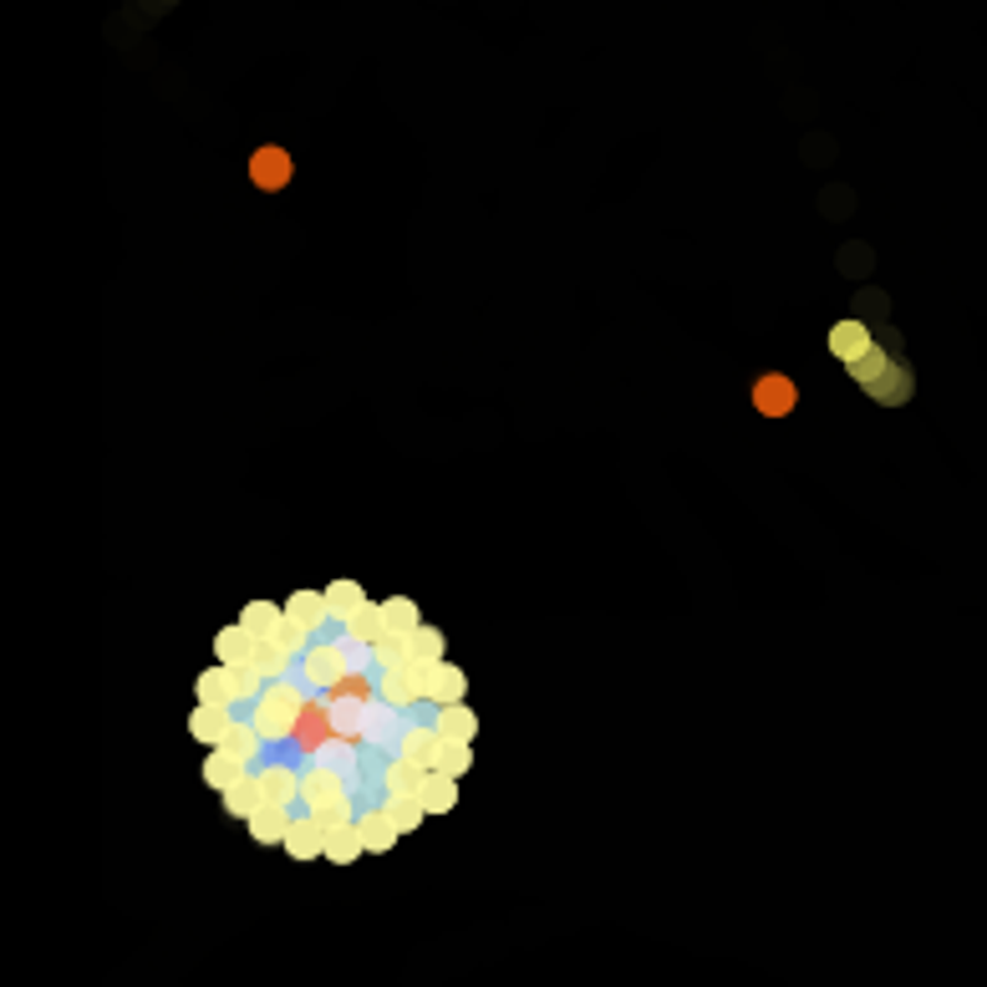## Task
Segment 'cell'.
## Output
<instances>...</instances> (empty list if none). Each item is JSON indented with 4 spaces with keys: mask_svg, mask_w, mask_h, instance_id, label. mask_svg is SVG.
Instances as JSON below:
<instances>
[{
    "mask_svg": "<svg viewBox=\"0 0 987 987\" xmlns=\"http://www.w3.org/2000/svg\"><path fill=\"white\" fill-rule=\"evenodd\" d=\"M306 698H311V687H306L301 677H286V682H270L266 692L245 708V718L266 734L270 748H290V744H296V728H301Z\"/></svg>",
    "mask_w": 987,
    "mask_h": 987,
    "instance_id": "6da1fadb",
    "label": "cell"
},
{
    "mask_svg": "<svg viewBox=\"0 0 987 987\" xmlns=\"http://www.w3.org/2000/svg\"><path fill=\"white\" fill-rule=\"evenodd\" d=\"M296 677H301L311 692H337L341 677H347V657H341V637H321L311 641V651H306L301 662H296Z\"/></svg>",
    "mask_w": 987,
    "mask_h": 987,
    "instance_id": "7a4b0ae2",
    "label": "cell"
},
{
    "mask_svg": "<svg viewBox=\"0 0 987 987\" xmlns=\"http://www.w3.org/2000/svg\"><path fill=\"white\" fill-rule=\"evenodd\" d=\"M301 774H306V764H301V759L270 754V759L260 764V769H255V779H260V795H266V805L301 809Z\"/></svg>",
    "mask_w": 987,
    "mask_h": 987,
    "instance_id": "3957f363",
    "label": "cell"
},
{
    "mask_svg": "<svg viewBox=\"0 0 987 987\" xmlns=\"http://www.w3.org/2000/svg\"><path fill=\"white\" fill-rule=\"evenodd\" d=\"M331 738H337V728H331V698H326V692H311V698H306V712H301V728H296V744L290 748H296V759L301 764H311Z\"/></svg>",
    "mask_w": 987,
    "mask_h": 987,
    "instance_id": "277c9868",
    "label": "cell"
},
{
    "mask_svg": "<svg viewBox=\"0 0 987 987\" xmlns=\"http://www.w3.org/2000/svg\"><path fill=\"white\" fill-rule=\"evenodd\" d=\"M748 398H754V412H764V418H789V412L799 408V387H795V377L764 372V377H754Z\"/></svg>",
    "mask_w": 987,
    "mask_h": 987,
    "instance_id": "5b68a950",
    "label": "cell"
},
{
    "mask_svg": "<svg viewBox=\"0 0 987 987\" xmlns=\"http://www.w3.org/2000/svg\"><path fill=\"white\" fill-rule=\"evenodd\" d=\"M438 748H443V734H438L433 722H422V712H412L408 728H402V738H398V759H408V764H418V769L433 774L438 769Z\"/></svg>",
    "mask_w": 987,
    "mask_h": 987,
    "instance_id": "8992f818",
    "label": "cell"
},
{
    "mask_svg": "<svg viewBox=\"0 0 987 987\" xmlns=\"http://www.w3.org/2000/svg\"><path fill=\"white\" fill-rule=\"evenodd\" d=\"M469 698V677H463V667L458 662H433L428 667V677H422V702H428V712L433 708H453V702Z\"/></svg>",
    "mask_w": 987,
    "mask_h": 987,
    "instance_id": "52a82bcc",
    "label": "cell"
},
{
    "mask_svg": "<svg viewBox=\"0 0 987 987\" xmlns=\"http://www.w3.org/2000/svg\"><path fill=\"white\" fill-rule=\"evenodd\" d=\"M402 728H408V712L387 708L382 698L367 702V734H361V748H377V754H398Z\"/></svg>",
    "mask_w": 987,
    "mask_h": 987,
    "instance_id": "ba28073f",
    "label": "cell"
},
{
    "mask_svg": "<svg viewBox=\"0 0 987 987\" xmlns=\"http://www.w3.org/2000/svg\"><path fill=\"white\" fill-rule=\"evenodd\" d=\"M825 347H830V357L835 361H845V367H855L860 357H870L876 351V331H870L866 321H835L830 326V337H825Z\"/></svg>",
    "mask_w": 987,
    "mask_h": 987,
    "instance_id": "9c48e42d",
    "label": "cell"
},
{
    "mask_svg": "<svg viewBox=\"0 0 987 987\" xmlns=\"http://www.w3.org/2000/svg\"><path fill=\"white\" fill-rule=\"evenodd\" d=\"M351 795V784L341 779L337 769H321V764H306V774H301V809H326V805H337V799H347Z\"/></svg>",
    "mask_w": 987,
    "mask_h": 987,
    "instance_id": "30bf717a",
    "label": "cell"
},
{
    "mask_svg": "<svg viewBox=\"0 0 987 987\" xmlns=\"http://www.w3.org/2000/svg\"><path fill=\"white\" fill-rule=\"evenodd\" d=\"M286 621H296L301 631H311L316 641L331 637V606H326V590H296L286 601Z\"/></svg>",
    "mask_w": 987,
    "mask_h": 987,
    "instance_id": "8fae6325",
    "label": "cell"
},
{
    "mask_svg": "<svg viewBox=\"0 0 987 987\" xmlns=\"http://www.w3.org/2000/svg\"><path fill=\"white\" fill-rule=\"evenodd\" d=\"M290 173H296V163H290L286 148H276V143L255 148V158H250V183H255V189L280 193L290 183Z\"/></svg>",
    "mask_w": 987,
    "mask_h": 987,
    "instance_id": "7c38bea8",
    "label": "cell"
},
{
    "mask_svg": "<svg viewBox=\"0 0 987 987\" xmlns=\"http://www.w3.org/2000/svg\"><path fill=\"white\" fill-rule=\"evenodd\" d=\"M225 754H235V759L245 764V769H260V764H266V734H260V728H255L250 718H240V712H235V722H229V734H225Z\"/></svg>",
    "mask_w": 987,
    "mask_h": 987,
    "instance_id": "4fadbf2b",
    "label": "cell"
},
{
    "mask_svg": "<svg viewBox=\"0 0 987 987\" xmlns=\"http://www.w3.org/2000/svg\"><path fill=\"white\" fill-rule=\"evenodd\" d=\"M286 855H290V860H321V855H326L321 819L306 815V809H296V819H290V835H286Z\"/></svg>",
    "mask_w": 987,
    "mask_h": 987,
    "instance_id": "5bb4252c",
    "label": "cell"
},
{
    "mask_svg": "<svg viewBox=\"0 0 987 987\" xmlns=\"http://www.w3.org/2000/svg\"><path fill=\"white\" fill-rule=\"evenodd\" d=\"M357 830H361V845H367V855H387L392 845L402 840V830L392 825V815H387V805H372V809H361L357 815Z\"/></svg>",
    "mask_w": 987,
    "mask_h": 987,
    "instance_id": "9a60e30c",
    "label": "cell"
},
{
    "mask_svg": "<svg viewBox=\"0 0 987 987\" xmlns=\"http://www.w3.org/2000/svg\"><path fill=\"white\" fill-rule=\"evenodd\" d=\"M240 627L250 631L255 641H276V631L286 627V601H245Z\"/></svg>",
    "mask_w": 987,
    "mask_h": 987,
    "instance_id": "2e32d148",
    "label": "cell"
},
{
    "mask_svg": "<svg viewBox=\"0 0 987 987\" xmlns=\"http://www.w3.org/2000/svg\"><path fill=\"white\" fill-rule=\"evenodd\" d=\"M428 722H433L443 738H453V744H473L479 738V712L469 708V702H453V708H433L428 712Z\"/></svg>",
    "mask_w": 987,
    "mask_h": 987,
    "instance_id": "e0dca14e",
    "label": "cell"
},
{
    "mask_svg": "<svg viewBox=\"0 0 987 987\" xmlns=\"http://www.w3.org/2000/svg\"><path fill=\"white\" fill-rule=\"evenodd\" d=\"M422 784H428V769H418V764L408 759H392L382 764V795H402V799H418L422 795Z\"/></svg>",
    "mask_w": 987,
    "mask_h": 987,
    "instance_id": "ac0fdd59",
    "label": "cell"
},
{
    "mask_svg": "<svg viewBox=\"0 0 987 987\" xmlns=\"http://www.w3.org/2000/svg\"><path fill=\"white\" fill-rule=\"evenodd\" d=\"M229 722H235V712H229V708H209V702H193V712H189V734L199 738V744L219 748V744H225V734H229Z\"/></svg>",
    "mask_w": 987,
    "mask_h": 987,
    "instance_id": "d6986e66",
    "label": "cell"
},
{
    "mask_svg": "<svg viewBox=\"0 0 987 987\" xmlns=\"http://www.w3.org/2000/svg\"><path fill=\"white\" fill-rule=\"evenodd\" d=\"M326 606H331V627L347 631V621L367 606V590H361L357 580H331V586H326Z\"/></svg>",
    "mask_w": 987,
    "mask_h": 987,
    "instance_id": "ffe728a7",
    "label": "cell"
},
{
    "mask_svg": "<svg viewBox=\"0 0 987 987\" xmlns=\"http://www.w3.org/2000/svg\"><path fill=\"white\" fill-rule=\"evenodd\" d=\"M290 819H296V809H280V805H260L255 809L245 825H250V835L260 845H286V835H290Z\"/></svg>",
    "mask_w": 987,
    "mask_h": 987,
    "instance_id": "44dd1931",
    "label": "cell"
},
{
    "mask_svg": "<svg viewBox=\"0 0 987 987\" xmlns=\"http://www.w3.org/2000/svg\"><path fill=\"white\" fill-rule=\"evenodd\" d=\"M255 647H260V641H255L250 631L240 627V621H235V627H219V631H215V657H219V667H240V662H250Z\"/></svg>",
    "mask_w": 987,
    "mask_h": 987,
    "instance_id": "7402d4cb",
    "label": "cell"
},
{
    "mask_svg": "<svg viewBox=\"0 0 987 987\" xmlns=\"http://www.w3.org/2000/svg\"><path fill=\"white\" fill-rule=\"evenodd\" d=\"M361 855H367V845H361L357 819H351V825H331V830H326V860H331V866H351V860H361Z\"/></svg>",
    "mask_w": 987,
    "mask_h": 987,
    "instance_id": "603a6c76",
    "label": "cell"
},
{
    "mask_svg": "<svg viewBox=\"0 0 987 987\" xmlns=\"http://www.w3.org/2000/svg\"><path fill=\"white\" fill-rule=\"evenodd\" d=\"M193 692H199V702H209V708H240L235 702V682H229V667H209V672H199V682H193Z\"/></svg>",
    "mask_w": 987,
    "mask_h": 987,
    "instance_id": "cb8c5ba5",
    "label": "cell"
},
{
    "mask_svg": "<svg viewBox=\"0 0 987 987\" xmlns=\"http://www.w3.org/2000/svg\"><path fill=\"white\" fill-rule=\"evenodd\" d=\"M219 799H225V815H235V819H250L255 809L266 805V795H260V779H255V769L245 774L240 784H229V789H225Z\"/></svg>",
    "mask_w": 987,
    "mask_h": 987,
    "instance_id": "d4e9b609",
    "label": "cell"
},
{
    "mask_svg": "<svg viewBox=\"0 0 987 987\" xmlns=\"http://www.w3.org/2000/svg\"><path fill=\"white\" fill-rule=\"evenodd\" d=\"M331 728H337V738H351V744H361V734H367V702L331 698Z\"/></svg>",
    "mask_w": 987,
    "mask_h": 987,
    "instance_id": "484cf974",
    "label": "cell"
},
{
    "mask_svg": "<svg viewBox=\"0 0 987 987\" xmlns=\"http://www.w3.org/2000/svg\"><path fill=\"white\" fill-rule=\"evenodd\" d=\"M250 662L260 667V677H266V682H286V677H296V657H290L286 647H276V641H260Z\"/></svg>",
    "mask_w": 987,
    "mask_h": 987,
    "instance_id": "4316f807",
    "label": "cell"
},
{
    "mask_svg": "<svg viewBox=\"0 0 987 987\" xmlns=\"http://www.w3.org/2000/svg\"><path fill=\"white\" fill-rule=\"evenodd\" d=\"M422 809L428 815H448V809H458V779H448V774H428V784H422Z\"/></svg>",
    "mask_w": 987,
    "mask_h": 987,
    "instance_id": "83f0119b",
    "label": "cell"
},
{
    "mask_svg": "<svg viewBox=\"0 0 987 987\" xmlns=\"http://www.w3.org/2000/svg\"><path fill=\"white\" fill-rule=\"evenodd\" d=\"M245 774H250V769H245L235 754H225V748H215V754L205 759V784H209V789H219V795H225L229 784H240Z\"/></svg>",
    "mask_w": 987,
    "mask_h": 987,
    "instance_id": "f1b7e54d",
    "label": "cell"
},
{
    "mask_svg": "<svg viewBox=\"0 0 987 987\" xmlns=\"http://www.w3.org/2000/svg\"><path fill=\"white\" fill-rule=\"evenodd\" d=\"M408 657H412V637H402V631H382V637L372 641L377 672H392V667H402Z\"/></svg>",
    "mask_w": 987,
    "mask_h": 987,
    "instance_id": "f546056e",
    "label": "cell"
},
{
    "mask_svg": "<svg viewBox=\"0 0 987 987\" xmlns=\"http://www.w3.org/2000/svg\"><path fill=\"white\" fill-rule=\"evenodd\" d=\"M382 616H387V631H402V637H412V631L422 627V611L412 596H387L382 601Z\"/></svg>",
    "mask_w": 987,
    "mask_h": 987,
    "instance_id": "4dcf8cb0",
    "label": "cell"
},
{
    "mask_svg": "<svg viewBox=\"0 0 987 987\" xmlns=\"http://www.w3.org/2000/svg\"><path fill=\"white\" fill-rule=\"evenodd\" d=\"M906 392H911V372H906L901 361H896L891 372H886L876 387H870V398H876V402H886V408H901V402H906Z\"/></svg>",
    "mask_w": 987,
    "mask_h": 987,
    "instance_id": "1f68e13d",
    "label": "cell"
},
{
    "mask_svg": "<svg viewBox=\"0 0 987 987\" xmlns=\"http://www.w3.org/2000/svg\"><path fill=\"white\" fill-rule=\"evenodd\" d=\"M443 651H448V637H443L438 627H428V621H422V627L412 631V662H428V667H433V662H448Z\"/></svg>",
    "mask_w": 987,
    "mask_h": 987,
    "instance_id": "d6a6232c",
    "label": "cell"
},
{
    "mask_svg": "<svg viewBox=\"0 0 987 987\" xmlns=\"http://www.w3.org/2000/svg\"><path fill=\"white\" fill-rule=\"evenodd\" d=\"M229 682H235V702H240V708H250L255 698H260V692H266V677H260V667L255 662H240V667H229Z\"/></svg>",
    "mask_w": 987,
    "mask_h": 987,
    "instance_id": "836d02e7",
    "label": "cell"
},
{
    "mask_svg": "<svg viewBox=\"0 0 987 987\" xmlns=\"http://www.w3.org/2000/svg\"><path fill=\"white\" fill-rule=\"evenodd\" d=\"M387 631V616H382V601H367L357 616L347 621V637H357V641H377Z\"/></svg>",
    "mask_w": 987,
    "mask_h": 987,
    "instance_id": "e575fe53",
    "label": "cell"
},
{
    "mask_svg": "<svg viewBox=\"0 0 987 987\" xmlns=\"http://www.w3.org/2000/svg\"><path fill=\"white\" fill-rule=\"evenodd\" d=\"M377 692H382V677H377V672H347V677H341V687H337V692H331V698L377 702Z\"/></svg>",
    "mask_w": 987,
    "mask_h": 987,
    "instance_id": "d590c367",
    "label": "cell"
},
{
    "mask_svg": "<svg viewBox=\"0 0 987 987\" xmlns=\"http://www.w3.org/2000/svg\"><path fill=\"white\" fill-rule=\"evenodd\" d=\"M469 769H473V744H453V738H443V748H438V774L463 779Z\"/></svg>",
    "mask_w": 987,
    "mask_h": 987,
    "instance_id": "8d00e7d4",
    "label": "cell"
},
{
    "mask_svg": "<svg viewBox=\"0 0 987 987\" xmlns=\"http://www.w3.org/2000/svg\"><path fill=\"white\" fill-rule=\"evenodd\" d=\"M387 805V815H392V825H398L402 835H412L422 825V819H428V809H422V799H402V795H387L382 799Z\"/></svg>",
    "mask_w": 987,
    "mask_h": 987,
    "instance_id": "74e56055",
    "label": "cell"
},
{
    "mask_svg": "<svg viewBox=\"0 0 987 987\" xmlns=\"http://www.w3.org/2000/svg\"><path fill=\"white\" fill-rule=\"evenodd\" d=\"M891 367H896V361H891V351H880V347H876V351H870V357H860V361H855V367H850V377H855V382H860V387H866V392H870V387H876L880 377L891 372Z\"/></svg>",
    "mask_w": 987,
    "mask_h": 987,
    "instance_id": "f35d334b",
    "label": "cell"
},
{
    "mask_svg": "<svg viewBox=\"0 0 987 987\" xmlns=\"http://www.w3.org/2000/svg\"><path fill=\"white\" fill-rule=\"evenodd\" d=\"M311 641H316V637H311V631H301V627H296V621H286V627L276 631V647H286L290 657H296V662H301L306 651H311Z\"/></svg>",
    "mask_w": 987,
    "mask_h": 987,
    "instance_id": "ab89813d",
    "label": "cell"
}]
</instances>
